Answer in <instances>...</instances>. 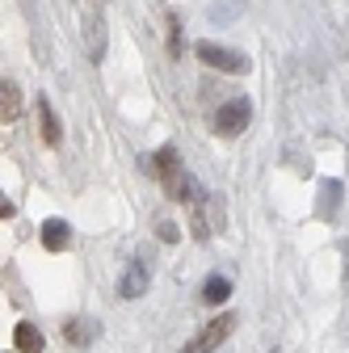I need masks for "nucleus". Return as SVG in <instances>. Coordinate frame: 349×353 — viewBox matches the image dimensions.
I'll use <instances>...</instances> for the list:
<instances>
[{
  "instance_id": "f03ea898",
  "label": "nucleus",
  "mask_w": 349,
  "mask_h": 353,
  "mask_svg": "<svg viewBox=\"0 0 349 353\" xmlns=\"http://www.w3.org/2000/svg\"><path fill=\"white\" fill-rule=\"evenodd\" d=\"M248 118H252L248 97H232L228 105H219V114H215V130L232 139V135H240V130H248Z\"/></svg>"
},
{
  "instance_id": "ddd939ff",
  "label": "nucleus",
  "mask_w": 349,
  "mask_h": 353,
  "mask_svg": "<svg viewBox=\"0 0 349 353\" xmlns=\"http://www.w3.org/2000/svg\"><path fill=\"white\" fill-rule=\"evenodd\" d=\"M223 299H232V282H228V278H219V274L206 278V286H202V303H215V307H219Z\"/></svg>"
},
{
  "instance_id": "f8f14e48",
  "label": "nucleus",
  "mask_w": 349,
  "mask_h": 353,
  "mask_svg": "<svg viewBox=\"0 0 349 353\" xmlns=\"http://www.w3.org/2000/svg\"><path fill=\"white\" fill-rule=\"evenodd\" d=\"M84 34H89V59H101L106 55V21L101 17H89Z\"/></svg>"
},
{
  "instance_id": "423d86ee",
  "label": "nucleus",
  "mask_w": 349,
  "mask_h": 353,
  "mask_svg": "<svg viewBox=\"0 0 349 353\" xmlns=\"http://www.w3.org/2000/svg\"><path fill=\"white\" fill-rule=\"evenodd\" d=\"M97 332H101L97 320H84V316H76V320L63 324V341H68V345H80V349H84V345H93Z\"/></svg>"
},
{
  "instance_id": "9b49d317",
  "label": "nucleus",
  "mask_w": 349,
  "mask_h": 353,
  "mask_svg": "<svg viewBox=\"0 0 349 353\" xmlns=\"http://www.w3.org/2000/svg\"><path fill=\"white\" fill-rule=\"evenodd\" d=\"M13 341H17V353H42V332L34 328V324H17V332H13Z\"/></svg>"
},
{
  "instance_id": "4468645a",
  "label": "nucleus",
  "mask_w": 349,
  "mask_h": 353,
  "mask_svg": "<svg viewBox=\"0 0 349 353\" xmlns=\"http://www.w3.org/2000/svg\"><path fill=\"white\" fill-rule=\"evenodd\" d=\"M341 194H345L341 181H324V185H320V198H324V202H320V214H328L332 206H341Z\"/></svg>"
},
{
  "instance_id": "20e7f679",
  "label": "nucleus",
  "mask_w": 349,
  "mask_h": 353,
  "mask_svg": "<svg viewBox=\"0 0 349 353\" xmlns=\"http://www.w3.org/2000/svg\"><path fill=\"white\" fill-rule=\"evenodd\" d=\"M148 282H152V278H148V265H130V270L122 274V282H118V294L135 303V299L148 294Z\"/></svg>"
},
{
  "instance_id": "2eb2a0df",
  "label": "nucleus",
  "mask_w": 349,
  "mask_h": 353,
  "mask_svg": "<svg viewBox=\"0 0 349 353\" xmlns=\"http://www.w3.org/2000/svg\"><path fill=\"white\" fill-rule=\"evenodd\" d=\"M168 51L181 55V30H177V17H168Z\"/></svg>"
},
{
  "instance_id": "dca6fc26",
  "label": "nucleus",
  "mask_w": 349,
  "mask_h": 353,
  "mask_svg": "<svg viewBox=\"0 0 349 353\" xmlns=\"http://www.w3.org/2000/svg\"><path fill=\"white\" fill-rule=\"evenodd\" d=\"M156 236H160V240H168V244H177V236H181V232H177V223H156Z\"/></svg>"
},
{
  "instance_id": "6e6552de",
  "label": "nucleus",
  "mask_w": 349,
  "mask_h": 353,
  "mask_svg": "<svg viewBox=\"0 0 349 353\" xmlns=\"http://www.w3.org/2000/svg\"><path fill=\"white\" fill-rule=\"evenodd\" d=\"M34 110H38V122H42V139L55 148V143L63 139V126H59V118H55L51 101H47V97H38V101H34Z\"/></svg>"
},
{
  "instance_id": "0eeeda50",
  "label": "nucleus",
  "mask_w": 349,
  "mask_h": 353,
  "mask_svg": "<svg viewBox=\"0 0 349 353\" xmlns=\"http://www.w3.org/2000/svg\"><path fill=\"white\" fill-rule=\"evenodd\" d=\"M72 244V228L63 223V219H47V223H42V248L47 252H63Z\"/></svg>"
},
{
  "instance_id": "1a4fd4ad",
  "label": "nucleus",
  "mask_w": 349,
  "mask_h": 353,
  "mask_svg": "<svg viewBox=\"0 0 349 353\" xmlns=\"http://www.w3.org/2000/svg\"><path fill=\"white\" fill-rule=\"evenodd\" d=\"M21 114V88L13 84V80H5V84H0V118H17Z\"/></svg>"
},
{
  "instance_id": "9d476101",
  "label": "nucleus",
  "mask_w": 349,
  "mask_h": 353,
  "mask_svg": "<svg viewBox=\"0 0 349 353\" xmlns=\"http://www.w3.org/2000/svg\"><path fill=\"white\" fill-rule=\"evenodd\" d=\"M152 172H160V181H164V176H172V172H177L181 168V156H177V148H160L156 156H152V164H148Z\"/></svg>"
},
{
  "instance_id": "7ed1b4c3",
  "label": "nucleus",
  "mask_w": 349,
  "mask_h": 353,
  "mask_svg": "<svg viewBox=\"0 0 349 353\" xmlns=\"http://www.w3.org/2000/svg\"><path fill=\"white\" fill-rule=\"evenodd\" d=\"M198 59H202V63H210L215 72H236V76H244V72H248V59H244L240 51L219 47V42H198Z\"/></svg>"
},
{
  "instance_id": "f257e3e1",
  "label": "nucleus",
  "mask_w": 349,
  "mask_h": 353,
  "mask_svg": "<svg viewBox=\"0 0 349 353\" xmlns=\"http://www.w3.org/2000/svg\"><path fill=\"white\" fill-rule=\"evenodd\" d=\"M232 328H236V316H232V312L215 316V320H210V324H206V328H202L186 349H181V353H215V349H219V345L232 336Z\"/></svg>"
},
{
  "instance_id": "39448f33",
  "label": "nucleus",
  "mask_w": 349,
  "mask_h": 353,
  "mask_svg": "<svg viewBox=\"0 0 349 353\" xmlns=\"http://www.w3.org/2000/svg\"><path fill=\"white\" fill-rule=\"evenodd\" d=\"M164 190H168V198H177V202H198V181H194L186 168H177L172 176H164Z\"/></svg>"
},
{
  "instance_id": "f3484780",
  "label": "nucleus",
  "mask_w": 349,
  "mask_h": 353,
  "mask_svg": "<svg viewBox=\"0 0 349 353\" xmlns=\"http://www.w3.org/2000/svg\"><path fill=\"white\" fill-rule=\"evenodd\" d=\"M13 210H17V206H13L5 194H0V219H13Z\"/></svg>"
}]
</instances>
